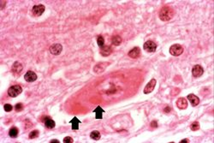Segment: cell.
I'll list each match as a JSON object with an SVG mask.
<instances>
[{
  "label": "cell",
  "mask_w": 214,
  "mask_h": 143,
  "mask_svg": "<svg viewBox=\"0 0 214 143\" xmlns=\"http://www.w3.org/2000/svg\"><path fill=\"white\" fill-rule=\"evenodd\" d=\"M183 142H189V140L188 139H184V140H183L181 143H183Z\"/></svg>",
  "instance_id": "obj_29"
},
{
  "label": "cell",
  "mask_w": 214,
  "mask_h": 143,
  "mask_svg": "<svg viewBox=\"0 0 214 143\" xmlns=\"http://www.w3.org/2000/svg\"><path fill=\"white\" fill-rule=\"evenodd\" d=\"M190 129H191V130H193V131L198 130L200 129V124H199V123H198V122H194V123L190 125Z\"/></svg>",
  "instance_id": "obj_23"
},
{
  "label": "cell",
  "mask_w": 214,
  "mask_h": 143,
  "mask_svg": "<svg viewBox=\"0 0 214 143\" xmlns=\"http://www.w3.org/2000/svg\"><path fill=\"white\" fill-rule=\"evenodd\" d=\"M93 112H95V118H96V119H102V118H103V113H104L105 112H104V110H103L100 106H98Z\"/></svg>",
  "instance_id": "obj_17"
},
{
  "label": "cell",
  "mask_w": 214,
  "mask_h": 143,
  "mask_svg": "<svg viewBox=\"0 0 214 143\" xmlns=\"http://www.w3.org/2000/svg\"><path fill=\"white\" fill-rule=\"evenodd\" d=\"M18 134H19V130H18V129L15 128V127H12V128L9 130V136L11 138H16L17 136H18Z\"/></svg>",
  "instance_id": "obj_19"
},
{
  "label": "cell",
  "mask_w": 214,
  "mask_h": 143,
  "mask_svg": "<svg viewBox=\"0 0 214 143\" xmlns=\"http://www.w3.org/2000/svg\"><path fill=\"white\" fill-rule=\"evenodd\" d=\"M63 51V46L60 44H53L50 46V52L53 55H59Z\"/></svg>",
  "instance_id": "obj_8"
},
{
  "label": "cell",
  "mask_w": 214,
  "mask_h": 143,
  "mask_svg": "<svg viewBox=\"0 0 214 143\" xmlns=\"http://www.w3.org/2000/svg\"><path fill=\"white\" fill-rule=\"evenodd\" d=\"M159 16V19L163 21H170L174 16V9L170 6H165L160 9Z\"/></svg>",
  "instance_id": "obj_1"
},
{
  "label": "cell",
  "mask_w": 214,
  "mask_h": 143,
  "mask_svg": "<svg viewBox=\"0 0 214 143\" xmlns=\"http://www.w3.org/2000/svg\"><path fill=\"white\" fill-rule=\"evenodd\" d=\"M143 48L147 52H154L157 49V45L153 40H147L144 43Z\"/></svg>",
  "instance_id": "obj_4"
},
{
  "label": "cell",
  "mask_w": 214,
  "mask_h": 143,
  "mask_svg": "<svg viewBox=\"0 0 214 143\" xmlns=\"http://www.w3.org/2000/svg\"><path fill=\"white\" fill-rule=\"evenodd\" d=\"M112 52V49L111 46L108 45H104L102 47H100V54L104 57H107L110 54H111Z\"/></svg>",
  "instance_id": "obj_14"
},
{
  "label": "cell",
  "mask_w": 214,
  "mask_h": 143,
  "mask_svg": "<svg viewBox=\"0 0 214 143\" xmlns=\"http://www.w3.org/2000/svg\"><path fill=\"white\" fill-rule=\"evenodd\" d=\"M74 142L73 141V138H71V137H69V136H67V137H65L64 139H63V142L64 143H72Z\"/></svg>",
  "instance_id": "obj_27"
},
{
  "label": "cell",
  "mask_w": 214,
  "mask_h": 143,
  "mask_svg": "<svg viewBox=\"0 0 214 143\" xmlns=\"http://www.w3.org/2000/svg\"><path fill=\"white\" fill-rule=\"evenodd\" d=\"M90 137L94 141H99L100 139V133L97 130H94L90 134Z\"/></svg>",
  "instance_id": "obj_21"
},
{
  "label": "cell",
  "mask_w": 214,
  "mask_h": 143,
  "mask_svg": "<svg viewBox=\"0 0 214 143\" xmlns=\"http://www.w3.org/2000/svg\"><path fill=\"white\" fill-rule=\"evenodd\" d=\"M183 52V47L179 44H175L171 46L170 48V53L172 56H180Z\"/></svg>",
  "instance_id": "obj_3"
},
{
  "label": "cell",
  "mask_w": 214,
  "mask_h": 143,
  "mask_svg": "<svg viewBox=\"0 0 214 143\" xmlns=\"http://www.w3.org/2000/svg\"><path fill=\"white\" fill-rule=\"evenodd\" d=\"M24 79L26 80V82H35L37 80V75L32 71V70H28L25 76H24Z\"/></svg>",
  "instance_id": "obj_10"
},
{
  "label": "cell",
  "mask_w": 214,
  "mask_h": 143,
  "mask_svg": "<svg viewBox=\"0 0 214 143\" xmlns=\"http://www.w3.org/2000/svg\"><path fill=\"white\" fill-rule=\"evenodd\" d=\"M53 142H57V143H59V142L57 141V140H52L51 142V143H53Z\"/></svg>",
  "instance_id": "obj_30"
},
{
  "label": "cell",
  "mask_w": 214,
  "mask_h": 143,
  "mask_svg": "<svg viewBox=\"0 0 214 143\" xmlns=\"http://www.w3.org/2000/svg\"><path fill=\"white\" fill-rule=\"evenodd\" d=\"M151 126H154V128L158 127V125H157V122H156V121H153V122L151 124Z\"/></svg>",
  "instance_id": "obj_28"
},
{
  "label": "cell",
  "mask_w": 214,
  "mask_h": 143,
  "mask_svg": "<svg viewBox=\"0 0 214 143\" xmlns=\"http://www.w3.org/2000/svg\"><path fill=\"white\" fill-rule=\"evenodd\" d=\"M187 99L189 100V101L191 103V105H192L193 106H198L199 103H200V99H199L196 95H195V94H189L188 97H187Z\"/></svg>",
  "instance_id": "obj_13"
},
{
  "label": "cell",
  "mask_w": 214,
  "mask_h": 143,
  "mask_svg": "<svg viewBox=\"0 0 214 143\" xmlns=\"http://www.w3.org/2000/svg\"><path fill=\"white\" fill-rule=\"evenodd\" d=\"M3 109H4L5 112H11L13 110V106L11 105H9V104H6V105H4Z\"/></svg>",
  "instance_id": "obj_26"
},
{
  "label": "cell",
  "mask_w": 214,
  "mask_h": 143,
  "mask_svg": "<svg viewBox=\"0 0 214 143\" xmlns=\"http://www.w3.org/2000/svg\"><path fill=\"white\" fill-rule=\"evenodd\" d=\"M156 83H157V81H156L155 79H152V80L146 85V87H145V88H144V90H143L144 94H148L152 93V92L153 91L155 86H156Z\"/></svg>",
  "instance_id": "obj_6"
},
{
  "label": "cell",
  "mask_w": 214,
  "mask_h": 143,
  "mask_svg": "<svg viewBox=\"0 0 214 143\" xmlns=\"http://www.w3.org/2000/svg\"><path fill=\"white\" fill-rule=\"evenodd\" d=\"M203 73H204V69H203V68L201 66V65H199V64H197V65H195L194 66V68L192 69V75H193V76L194 77H200V76H201L202 75H203Z\"/></svg>",
  "instance_id": "obj_9"
},
{
  "label": "cell",
  "mask_w": 214,
  "mask_h": 143,
  "mask_svg": "<svg viewBox=\"0 0 214 143\" xmlns=\"http://www.w3.org/2000/svg\"><path fill=\"white\" fill-rule=\"evenodd\" d=\"M22 92V88L20 86V85H14V86H11L9 89H8V94L9 96L12 97V98H15V97H17L19 94H21Z\"/></svg>",
  "instance_id": "obj_2"
},
{
  "label": "cell",
  "mask_w": 214,
  "mask_h": 143,
  "mask_svg": "<svg viewBox=\"0 0 214 143\" xmlns=\"http://www.w3.org/2000/svg\"><path fill=\"white\" fill-rule=\"evenodd\" d=\"M122 41H123V39H122V38L119 35H115L111 39V43L114 45H119L122 43Z\"/></svg>",
  "instance_id": "obj_20"
},
{
  "label": "cell",
  "mask_w": 214,
  "mask_h": 143,
  "mask_svg": "<svg viewBox=\"0 0 214 143\" xmlns=\"http://www.w3.org/2000/svg\"><path fill=\"white\" fill-rule=\"evenodd\" d=\"M131 58H137L141 55V50L139 47H134L131 51H129L128 54Z\"/></svg>",
  "instance_id": "obj_15"
},
{
  "label": "cell",
  "mask_w": 214,
  "mask_h": 143,
  "mask_svg": "<svg viewBox=\"0 0 214 143\" xmlns=\"http://www.w3.org/2000/svg\"><path fill=\"white\" fill-rule=\"evenodd\" d=\"M177 106L179 109L184 110L188 107V100L185 98H179L177 100Z\"/></svg>",
  "instance_id": "obj_12"
},
{
  "label": "cell",
  "mask_w": 214,
  "mask_h": 143,
  "mask_svg": "<svg viewBox=\"0 0 214 143\" xmlns=\"http://www.w3.org/2000/svg\"><path fill=\"white\" fill-rule=\"evenodd\" d=\"M22 69H23V66H22V64H21V63H19V62H15V63H13V65H12V68H11L12 73H13L14 75H16V76L20 75V74L21 73Z\"/></svg>",
  "instance_id": "obj_7"
},
{
  "label": "cell",
  "mask_w": 214,
  "mask_h": 143,
  "mask_svg": "<svg viewBox=\"0 0 214 143\" xmlns=\"http://www.w3.org/2000/svg\"><path fill=\"white\" fill-rule=\"evenodd\" d=\"M107 64H109V63H98L94 68H93V71L97 74H100L102 73L105 68L107 67Z\"/></svg>",
  "instance_id": "obj_11"
},
{
  "label": "cell",
  "mask_w": 214,
  "mask_h": 143,
  "mask_svg": "<svg viewBox=\"0 0 214 143\" xmlns=\"http://www.w3.org/2000/svg\"><path fill=\"white\" fill-rule=\"evenodd\" d=\"M45 7L43 4L34 5L32 9V13L34 16H40L45 12Z\"/></svg>",
  "instance_id": "obj_5"
},
{
  "label": "cell",
  "mask_w": 214,
  "mask_h": 143,
  "mask_svg": "<svg viewBox=\"0 0 214 143\" xmlns=\"http://www.w3.org/2000/svg\"><path fill=\"white\" fill-rule=\"evenodd\" d=\"M97 44L99 47H102L105 45V39L102 35H99L97 37Z\"/></svg>",
  "instance_id": "obj_22"
},
{
  "label": "cell",
  "mask_w": 214,
  "mask_h": 143,
  "mask_svg": "<svg viewBox=\"0 0 214 143\" xmlns=\"http://www.w3.org/2000/svg\"><path fill=\"white\" fill-rule=\"evenodd\" d=\"M81 123V121L77 118H74L71 121H70V124H72V130H76L79 129V124Z\"/></svg>",
  "instance_id": "obj_18"
},
{
  "label": "cell",
  "mask_w": 214,
  "mask_h": 143,
  "mask_svg": "<svg viewBox=\"0 0 214 143\" xmlns=\"http://www.w3.org/2000/svg\"><path fill=\"white\" fill-rule=\"evenodd\" d=\"M44 123H45V125L47 129H53L56 126L55 122L50 118H45L44 120Z\"/></svg>",
  "instance_id": "obj_16"
},
{
  "label": "cell",
  "mask_w": 214,
  "mask_h": 143,
  "mask_svg": "<svg viewBox=\"0 0 214 143\" xmlns=\"http://www.w3.org/2000/svg\"><path fill=\"white\" fill-rule=\"evenodd\" d=\"M15 112H21V111H22L23 110V105L21 104V103L16 104L15 106Z\"/></svg>",
  "instance_id": "obj_25"
},
{
  "label": "cell",
  "mask_w": 214,
  "mask_h": 143,
  "mask_svg": "<svg viewBox=\"0 0 214 143\" xmlns=\"http://www.w3.org/2000/svg\"><path fill=\"white\" fill-rule=\"evenodd\" d=\"M39 130H33L30 134H29V138L30 139H34V138H37L39 136Z\"/></svg>",
  "instance_id": "obj_24"
}]
</instances>
